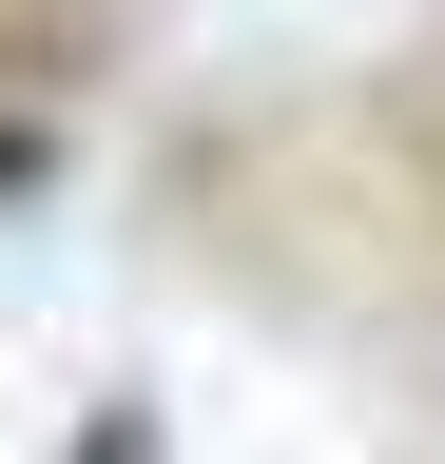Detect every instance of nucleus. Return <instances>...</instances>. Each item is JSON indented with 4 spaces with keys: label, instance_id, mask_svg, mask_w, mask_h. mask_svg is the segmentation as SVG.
<instances>
[{
    "label": "nucleus",
    "instance_id": "1",
    "mask_svg": "<svg viewBox=\"0 0 445 464\" xmlns=\"http://www.w3.org/2000/svg\"><path fill=\"white\" fill-rule=\"evenodd\" d=\"M0 194H59V116H0Z\"/></svg>",
    "mask_w": 445,
    "mask_h": 464
}]
</instances>
